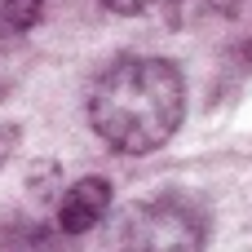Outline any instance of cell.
I'll use <instances>...</instances> for the list:
<instances>
[{"mask_svg": "<svg viewBox=\"0 0 252 252\" xmlns=\"http://www.w3.org/2000/svg\"><path fill=\"white\" fill-rule=\"evenodd\" d=\"M35 13H40V0H4V22L13 31L27 27V22H35Z\"/></svg>", "mask_w": 252, "mask_h": 252, "instance_id": "6", "label": "cell"}, {"mask_svg": "<svg viewBox=\"0 0 252 252\" xmlns=\"http://www.w3.org/2000/svg\"><path fill=\"white\" fill-rule=\"evenodd\" d=\"M120 252H204V221L182 199L137 204L120 226Z\"/></svg>", "mask_w": 252, "mask_h": 252, "instance_id": "2", "label": "cell"}, {"mask_svg": "<svg viewBox=\"0 0 252 252\" xmlns=\"http://www.w3.org/2000/svg\"><path fill=\"white\" fill-rule=\"evenodd\" d=\"M106 208H111V186L102 177H84L58 199V230L62 235H84L106 217Z\"/></svg>", "mask_w": 252, "mask_h": 252, "instance_id": "3", "label": "cell"}, {"mask_svg": "<svg viewBox=\"0 0 252 252\" xmlns=\"http://www.w3.org/2000/svg\"><path fill=\"white\" fill-rule=\"evenodd\" d=\"M235 9H239V0H168V22L173 27H199V22L230 18Z\"/></svg>", "mask_w": 252, "mask_h": 252, "instance_id": "4", "label": "cell"}, {"mask_svg": "<svg viewBox=\"0 0 252 252\" xmlns=\"http://www.w3.org/2000/svg\"><path fill=\"white\" fill-rule=\"evenodd\" d=\"M0 252H58V239H53L44 226H31V221H22V226L4 230Z\"/></svg>", "mask_w": 252, "mask_h": 252, "instance_id": "5", "label": "cell"}, {"mask_svg": "<svg viewBox=\"0 0 252 252\" xmlns=\"http://www.w3.org/2000/svg\"><path fill=\"white\" fill-rule=\"evenodd\" d=\"M102 4H106L111 13H124V18H133V13H146L155 0H102Z\"/></svg>", "mask_w": 252, "mask_h": 252, "instance_id": "7", "label": "cell"}, {"mask_svg": "<svg viewBox=\"0 0 252 252\" xmlns=\"http://www.w3.org/2000/svg\"><path fill=\"white\" fill-rule=\"evenodd\" d=\"M186 111V89L173 62L164 58H120L89 89L93 133L124 155L159 151Z\"/></svg>", "mask_w": 252, "mask_h": 252, "instance_id": "1", "label": "cell"}]
</instances>
